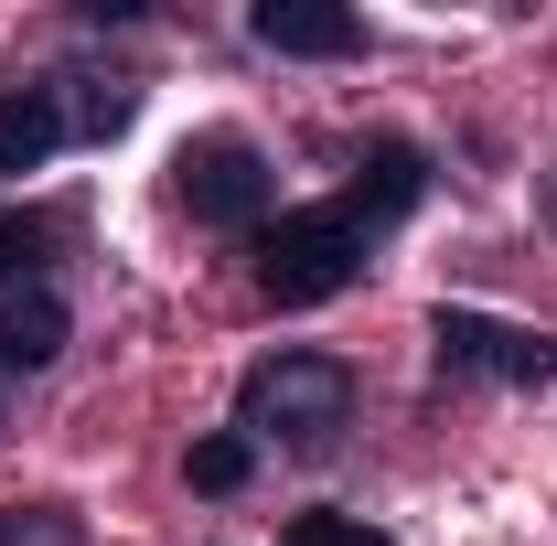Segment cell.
<instances>
[{
  "label": "cell",
  "mask_w": 557,
  "mask_h": 546,
  "mask_svg": "<svg viewBox=\"0 0 557 546\" xmlns=\"http://www.w3.org/2000/svg\"><path fill=\"white\" fill-rule=\"evenodd\" d=\"M129 108H139V86H86V97H75V129H129Z\"/></svg>",
  "instance_id": "7c38bea8"
},
{
  "label": "cell",
  "mask_w": 557,
  "mask_h": 546,
  "mask_svg": "<svg viewBox=\"0 0 557 546\" xmlns=\"http://www.w3.org/2000/svg\"><path fill=\"white\" fill-rule=\"evenodd\" d=\"M65 225L54 214H0V278H22L33 289V269H44V247H54Z\"/></svg>",
  "instance_id": "9c48e42d"
},
{
  "label": "cell",
  "mask_w": 557,
  "mask_h": 546,
  "mask_svg": "<svg viewBox=\"0 0 557 546\" xmlns=\"http://www.w3.org/2000/svg\"><path fill=\"white\" fill-rule=\"evenodd\" d=\"M183 204H194V225H258V214H269V161L236 129L194 139V150H183Z\"/></svg>",
  "instance_id": "277c9868"
},
{
  "label": "cell",
  "mask_w": 557,
  "mask_h": 546,
  "mask_svg": "<svg viewBox=\"0 0 557 546\" xmlns=\"http://www.w3.org/2000/svg\"><path fill=\"white\" fill-rule=\"evenodd\" d=\"M354 418V375L333 353H269L258 375H247V397H236V439H289V450H311V439H333Z\"/></svg>",
  "instance_id": "6da1fadb"
},
{
  "label": "cell",
  "mask_w": 557,
  "mask_h": 546,
  "mask_svg": "<svg viewBox=\"0 0 557 546\" xmlns=\"http://www.w3.org/2000/svg\"><path fill=\"white\" fill-rule=\"evenodd\" d=\"M278 546H397L386 525H364V514H300Z\"/></svg>",
  "instance_id": "8fae6325"
},
{
  "label": "cell",
  "mask_w": 557,
  "mask_h": 546,
  "mask_svg": "<svg viewBox=\"0 0 557 546\" xmlns=\"http://www.w3.org/2000/svg\"><path fill=\"white\" fill-rule=\"evenodd\" d=\"M0 546H75L65 514H0Z\"/></svg>",
  "instance_id": "4fadbf2b"
},
{
  "label": "cell",
  "mask_w": 557,
  "mask_h": 546,
  "mask_svg": "<svg viewBox=\"0 0 557 546\" xmlns=\"http://www.w3.org/2000/svg\"><path fill=\"white\" fill-rule=\"evenodd\" d=\"M247 461H258V439H236V429H225V439H205V450H194V493H236V482H247Z\"/></svg>",
  "instance_id": "30bf717a"
},
{
  "label": "cell",
  "mask_w": 557,
  "mask_h": 546,
  "mask_svg": "<svg viewBox=\"0 0 557 546\" xmlns=\"http://www.w3.org/2000/svg\"><path fill=\"white\" fill-rule=\"evenodd\" d=\"M65 353V300L54 289H11L0 300V375H44Z\"/></svg>",
  "instance_id": "8992f818"
},
{
  "label": "cell",
  "mask_w": 557,
  "mask_h": 546,
  "mask_svg": "<svg viewBox=\"0 0 557 546\" xmlns=\"http://www.w3.org/2000/svg\"><path fill=\"white\" fill-rule=\"evenodd\" d=\"M547 214H557V204H547Z\"/></svg>",
  "instance_id": "5bb4252c"
},
{
  "label": "cell",
  "mask_w": 557,
  "mask_h": 546,
  "mask_svg": "<svg viewBox=\"0 0 557 546\" xmlns=\"http://www.w3.org/2000/svg\"><path fill=\"white\" fill-rule=\"evenodd\" d=\"M247 33H258L269 54H354V44H364V22H354L344 0H258Z\"/></svg>",
  "instance_id": "5b68a950"
},
{
  "label": "cell",
  "mask_w": 557,
  "mask_h": 546,
  "mask_svg": "<svg viewBox=\"0 0 557 546\" xmlns=\"http://www.w3.org/2000/svg\"><path fill=\"white\" fill-rule=\"evenodd\" d=\"M429 343H440V375H493V386H547L557 375V343L525 333V322H493V311H440Z\"/></svg>",
  "instance_id": "3957f363"
},
{
  "label": "cell",
  "mask_w": 557,
  "mask_h": 546,
  "mask_svg": "<svg viewBox=\"0 0 557 546\" xmlns=\"http://www.w3.org/2000/svg\"><path fill=\"white\" fill-rule=\"evenodd\" d=\"M65 129H75V119H65L54 86H11V97H0V172H44Z\"/></svg>",
  "instance_id": "52a82bcc"
},
{
  "label": "cell",
  "mask_w": 557,
  "mask_h": 546,
  "mask_svg": "<svg viewBox=\"0 0 557 546\" xmlns=\"http://www.w3.org/2000/svg\"><path fill=\"white\" fill-rule=\"evenodd\" d=\"M364 278V225L344 204H311V214H278L269 236H258V289H269L278 311H311V300H333Z\"/></svg>",
  "instance_id": "7a4b0ae2"
},
{
  "label": "cell",
  "mask_w": 557,
  "mask_h": 546,
  "mask_svg": "<svg viewBox=\"0 0 557 546\" xmlns=\"http://www.w3.org/2000/svg\"><path fill=\"white\" fill-rule=\"evenodd\" d=\"M418 194H429V161H418L408 139H386V150L364 161V183L344 194V214H354V225H386V214H408Z\"/></svg>",
  "instance_id": "ba28073f"
}]
</instances>
